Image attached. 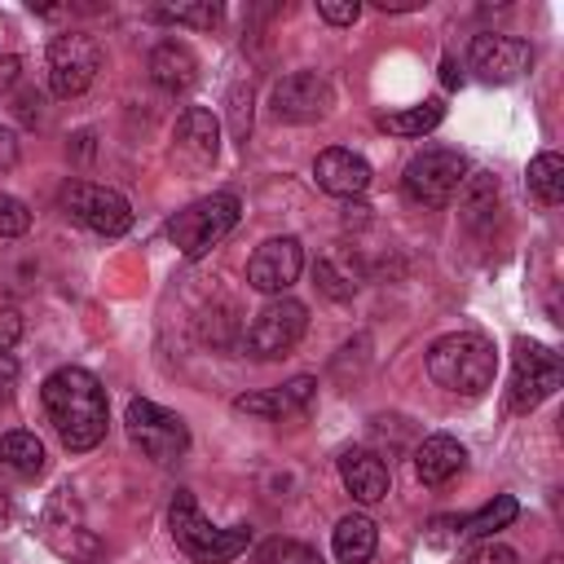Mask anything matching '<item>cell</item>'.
<instances>
[{
  "label": "cell",
  "mask_w": 564,
  "mask_h": 564,
  "mask_svg": "<svg viewBox=\"0 0 564 564\" xmlns=\"http://www.w3.org/2000/svg\"><path fill=\"white\" fill-rule=\"evenodd\" d=\"M40 401H44L48 423L62 436L66 449L84 454V449L101 445V436H106V388L97 383V375H88L84 366H62L44 379Z\"/></svg>",
  "instance_id": "1"
},
{
  "label": "cell",
  "mask_w": 564,
  "mask_h": 564,
  "mask_svg": "<svg viewBox=\"0 0 564 564\" xmlns=\"http://www.w3.org/2000/svg\"><path fill=\"white\" fill-rule=\"evenodd\" d=\"M427 375L458 392V397H480L494 375H498V352L485 335L476 330H454V335H441L432 348H427Z\"/></svg>",
  "instance_id": "2"
},
{
  "label": "cell",
  "mask_w": 564,
  "mask_h": 564,
  "mask_svg": "<svg viewBox=\"0 0 564 564\" xmlns=\"http://www.w3.org/2000/svg\"><path fill=\"white\" fill-rule=\"evenodd\" d=\"M167 529H172L176 546H181L189 560H198V564H229L234 555H242V551L251 546V529H247V524L216 529V524L198 511V502H194L189 489H176V498H172V507H167Z\"/></svg>",
  "instance_id": "3"
},
{
  "label": "cell",
  "mask_w": 564,
  "mask_h": 564,
  "mask_svg": "<svg viewBox=\"0 0 564 564\" xmlns=\"http://www.w3.org/2000/svg\"><path fill=\"white\" fill-rule=\"evenodd\" d=\"M234 225H238V194H207V198L181 207V212L167 220V238L176 242V251H181L185 260H198V256H207Z\"/></svg>",
  "instance_id": "4"
},
{
  "label": "cell",
  "mask_w": 564,
  "mask_h": 564,
  "mask_svg": "<svg viewBox=\"0 0 564 564\" xmlns=\"http://www.w3.org/2000/svg\"><path fill=\"white\" fill-rule=\"evenodd\" d=\"M467 181V159L458 150H445V145H432L423 154H414L401 172V189L410 203H423V207H445Z\"/></svg>",
  "instance_id": "5"
},
{
  "label": "cell",
  "mask_w": 564,
  "mask_h": 564,
  "mask_svg": "<svg viewBox=\"0 0 564 564\" xmlns=\"http://www.w3.org/2000/svg\"><path fill=\"white\" fill-rule=\"evenodd\" d=\"M123 423H128L132 445H137L145 458H154V463H172V458H181L185 445H189L185 419L172 414V410H163V405H154V401H145V397L128 401Z\"/></svg>",
  "instance_id": "6"
},
{
  "label": "cell",
  "mask_w": 564,
  "mask_h": 564,
  "mask_svg": "<svg viewBox=\"0 0 564 564\" xmlns=\"http://www.w3.org/2000/svg\"><path fill=\"white\" fill-rule=\"evenodd\" d=\"M62 207L70 220H79L84 229L101 234V238H119L132 229V207L119 189L93 185V181H66L62 185Z\"/></svg>",
  "instance_id": "7"
},
{
  "label": "cell",
  "mask_w": 564,
  "mask_h": 564,
  "mask_svg": "<svg viewBox=\"0 0 564 564\" xmlns=\"http://www.w3.org/2000/svg\"><path fill=\"white\" fill-rule=\"evenodd\" d=\"M304 330H308V308H304L300 300L278 295V300H269V304L256 313V322L247 326V352L260 357V361L286 357V352L304 339Z\"/></svg>",
  "instance_id": "8"
},
{
  "label": "cell",
  "mask_w": 564,
  "mask_h": 564,
  "mask_svg": "<svg viewBox=\"0 0 564 564\" xmlns=\"http://www.w3.org/2000/svg\"><path fill=\"white\" fill-rule=\"evenodd\" d=\"M511 361H516V370H511V410L516 414H529L533 405H542L560 388L564 366L538 339H516V357Z\"/></svg>",
  "instance_id": "9"
},
{
  "label": "cell",
  "mask_w": 564,
  "mask_h": 564,
  "mask_svg": "<svg viewBox=\"0 0 564 564\" xmlns=\"http://www.w3.org/2000/svg\"><path fill=\"white\" fill-rule=\"evenodd\" d=\"M101 70V44L84 31H66L48 44V88L57 97H79Z\"/></svg>",
  "instance_id": "10"
},
{
  "label": "cell",
  "mask_w": 564,
  "mask_h": 564,
  "mask_svg": "<svg viewBox=\"0 0 564 564\" xmlns=\"http://www.w3.org/2000/svg\"><path fill=\"white\" fill-rule=\"evenodd\" d=\"M216 150H220V123H216V115L203 110V106L181 110V119L172 128V163L181 172L198 176V172H207L216 163Z\"/></svg>",
  "instance_id": "11"
},
{
  "label": "cell",
  "mask_w": 564,
  "mask_h": 564,
  "mask_svg": "<svg viewBox=\"0 0 564 564\" xmlns=\"http://www.w3.org/2000/svg\"><path fill=\"white\" fill-rule=\"evenodd\" d=\"M467 62H471V70H476L485 84H511V79H520V75L533 66V48H529L520 35L485 31V35L471 40Z\"/></svg>",
  "instance_id": "12"
},
{
  "label": "cell",
  "mask_w": 564,
  "mask_h": 564,
  "mask_svg": "<svg viewBox=\"0 0 564 564\" xmlns=\"http://www.w3.org/2000/svg\"><path fill=\"white\" fill-rule=\"evenodd\" d=\"M330 106H335V93H330L326 75H317V70H295V75L273 84V115L286 119V123L326 119Z\"/></svg>",
  "instance_id": "13"
},
{
  "label": "cell",
  "mask_w": 564,
  "mask_h": 564,
  "mask_svg": "<svg viewBox=\"0 0 564 564\" xmlns=\"http://www.w3.org/2000/svg\"><path fill=\"white\" fill-rule=\"evenodd\" d=\"M304 269V247L300 238H269L256 247V256L247 260V282L260 291V295H282L286 286H295Z\"/></svg>",
  "instance_id": "14"
},
{
  "label": "cell",
  "mask_w": 564,
  "mask_h": 564,
  "mask_svg": "<svg viewBox=\"0 0 564 564\" xmlns=\"http://www.w3.org/2000/svg\"><path fill=\"white\" fill-rule=\"evenodd\" d=\"M313 181L335 198H357L370 185V163L344 145H330L313 159Z\"/></svg>",
  "instance_id": "15"
},
{
  "label": "cell",
  "mask_w": 564,
  "mask_h": 564,
  "mask_svg": "<svg viewBox=\"0 0 564 564\" xmlns=\"http://www.w3.org/2000/svg\"><path fill=\"white\" fill-rule=\"evenodd\" d=\"M313 392H317V383H313L308 375H295V379H286V383H278V388H269V392H247V397H238L234 410H238V414H256V419H291V414H304V410H308Z\"/></svg>",
  "instance_id": "16"
},
{
  "label": "cell",
  "mask_w": 564,
  "mask_h": 564,
  "mask_svg": "<svg viewBox=\"0 0 564 564\" xmlns=\"http://www.w3.org/2000/svg\"><path fill=\"white\" fill-rule=\"evenodd\" d=\"M339 476H344V489L357 498V502H379L388 494V463L375 454V449H344L339 454Z\"/></svg>",
  "instance_id": "17"
},
{
  "label": "cell",
  "mask_w": 564,
  "mask_h": 564,
  "mask_svg": "<svg viewBox=\"0 0 564 564\" xmlns=\"http://www.w3.org/2000/svg\"><path fill=\"white\" fill-rule=\"evenodd\" d=\"M463 467H467V449L445 432L423 436L419 449H414V471H419L423 485H449Z\"/></svg>",
  "instance_id": "18"
},
{
  "label": "cell",
  "mask_w": 564,
  "mask_h": 564,
  "mask_svg": "<svg viewBox=\"0 0 564 564\" xmlns=\"http://www.w3.org/2000/svg\"><path fill=\"white\" fill-rule=\"evenodd\" d=\"M150 79H154L163 93H185V88L198 79V57H194V48L181 44V40L154 44V53H150Z\"/></svg>",
  "instance_id": "19"
},
{
  "label": "cell",
  "mask_w": 564,
  "mask_h": 564,
  "mask_svg": "<svg viewBox=\"0 0 564 564\" xmlns=\"http://www.w3.org/2000/svg\"><path fill=\"white\" fill-rule=\"evenodd\" d=\"M330 542H335L339 564H370V555L379 546V529H375L370 516H344L335 524V538Z\"/></svg>",
  "instance_id": "20"
},
{
  "label": "cell",
  "mask_w": 564,
  "mask_h": 564,
  "mask_svg": "<svg viewBox=\"0 0 564 564\" xmlns=\"http://www.w3.org/2000/svg\"><path fill=\"white\" fill-rule=\"evenodd\" d=\"M0 463L18 476H40L44 471V445L35 432H4L0 436Z\"/></svg>",
  "instance_id": "21"
},
{
  "label": "cell",
  "mask_w": 564,
  "mask_h": 564,
  "mask_svg": "<svg viewBox=\"0 0 564 564\" xmlns=\"http://www.w3.org/2000/svg\"><path fill=\"white\" fill-rule=\"evenodd\" d=\"M516 516H520V502H516L511 494H498L489 507H480L476 516H463V520H458V538H494V533L507 529Z\"/></svg>",
  "instance_id": "22"
},
{
  "label": "cell",
  "mask_w": 564,
  "mask_h": 564,
  "mask_svg": "<svg viewBox=\"0 0 564 564\" xmlns=\"http://www.w3.org/2000/svg\"><path fill=\"white\" fill-rule=\"evenodd\" d=\"M441 119H445V106L432 97V101H423V106H410V110H392V115H383V119H379V128H383V132H392V137H423V132H432Z\"/></svg>",
  "instance_id": "23"
},
{
  "label": "cell",
  "mask_w": 564,
  "mask_h": 564,
  "mask_svg": "<svg viewBox=\"0 0 564 564\" xmlns=\"http://www.w3.org/2000/svg\"><path fill=\"white\" fill-rule=\"evenodd\" d=\"M529 194L538 203H546V207H555L564 198V159L555 150H546V154H538L529 163Z\"/></svg>",
  "instance_id": "24"
},
{
  "label": "cell",
  "mask_w": 564,
  "mask_h": 564,
  "mask_svg": "<svg viewBox=\"0 0 564 564\" xmlns=\"http://www.w3.org/2000/svg\"><path fill=\"white\" fill-rule=\"evenodd\" d=\"M494 212H498V181L485 176V172L467 176V181H463V220H467V225H480V220L494 216Z\"/></svg>",
  "instance_id": "25"
},
{
  "label": "cell",
  "mask_w": 564,
  "mask_h": 564,
  "mask_svg": "<svg viewBox=\"0 0 564 564\" xmlns=\"http://www.w3.org/2000/svg\"><path fill=\"white\" fill-rule=\"evenodd\" d=\"M150 18L194 26V31H212L220 22V4H212V0H203V4H163V9H150Z\"/></svg>",
  "instance_id": "26"
},
{
  "label": "cell",
  "mask_w": 564,
  "mask_h": 564,
  "mask_svg": "<svg viewBox=\"0 0 564 564\" xmlns=\"http://www.w3.org/2000/svg\"><path fill=\"white\" fill-rule=\"evenodd\" d=\"M31 229V212L22 198L13 194H0V238H22Z\"/></svg>",
  "instance_id": "27"
},
{
  "label": "cell",
  "mask_w": 564,
  "mask_h": 564,
  "mask_svg": "<svg viewBox=\"0 0 564 564\" xmlns=\"http://www.w3.org/2000/svg\"><path fill=\"white\" fill-rule=\"evenodd\" d=\"M317 13H322V22H330V26H348V22H357L361 4H357V0H317Z\"/></svg>",
  "instance_id": "28"
},
{
  "label": "cell",
  "mask_w": 564,
  "mask_h": 564,
  "mask_svg": "<svg viewBox=\"0 0 564 564\" xmlns=\"http://www.w3.org/2000/svg\"><path fill=\"white\" fill-rule=\"evenodd\" d=\"M313 273H317V282H322V291H326V295H335V300H348V295H352V286H357V282L339 278L330 260H317V269H313Z\"/></svg>",
  "instance_id": "29"
},
{
  "label": "cell",
  "mask_w": 564,
  "mask_h": 564,
  "mask_svg": "<svg viewBox=\"0 0 564 564\" xmlns=\"http://www.w3.org/2000/svg\"><path fill=\"white\" fill-rule=\"evenodd\" d=\"M273 564H326V560L304 542H278L273 546Z\"/></svg>",
  "instance_id": "30"
},
{
  "label": "cell",
  "mask_w": 564,
  "mask_h": 564,
  "mask_svg": "<svg viewBox=\"0 0 564 564\" xmlns=\"http://www.w3.org/2000/svg\"><path fill=\"white\" fill-rule=\"evenodd\" d=\"M467 564H520V555L511 546H502V542H485V546H476L467 555Z\"/></svg>",
  "instance_id": "31"
},
{
  "label": "cell",
  "mask_w": 564,
  "mask_h": 564,
  "mask_svg": "<svg viewBox=\"0 0 564 564\" xmlns=\"http://www.w3.org/2000/svg\"><path fill=\"white\" fill-rule=\"evenodd\" d=\"M18 339H22V317L13 308H0V352L13 348Z\"/></svg>",
  "instance_id": "32"
},
{
  "label": "cell",
  "mask_w": 564,
  "mask_h": 564,
  "mask_svg": "<svg viewBox=\"0 0 564 564\" xmlns=\"http://www.w3.org/2000/svg\"><path fill=\"white\" fill-rule=\"evenodd\" d=\"M18 163V137L13 128H0V172H9Z\"/></svg>",
  "instance_id": "33"
},
{
  "label": "cell",
  "mask_w": 564,
  "mask_h": 564,
  "mask_svg": "<svg viewBox=\"0 0 564 564\" xmlns=\"http://www.w3.org/2000/svg\"><path fill=\"white\" fill-rule=\"evenodd\" d=\"M458 79H463V75H458V70H454V57H445V84H449V88H454V84H458Z\"/></svg>",
  "instance_id": "34"
},
{
  "label": "cell",
  "mask_w": 564,
  "mask_h": 564,
  "mask_svg": "<svg viewBox=\"0 0 564 564\" xmlns=\"http://www.w3.org/2000/svg\"><path fill=\"white\" fill-rule=\"evenodd\" d=\"M9 520H13V507H9V498H4V494H0V529H4V524H9Z\"/></svg>",
  "instance_id": "35"
},
{
  "label": "cell",
  "mask_w": 564,
  "mask_h": 564,
  "mask_svg": "<svg viewBox=\"0 0 564 564\" xmlns=\"http://www.w3.org/2000/svg\"><path fill=\"white\" fill-rule=\"evenodd\" d=\"M546 564H560V560H555V555H551V560H546Z\"/></svg>",
  "instance_id": "36"
}]
</instances>
